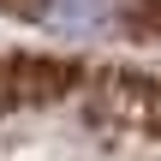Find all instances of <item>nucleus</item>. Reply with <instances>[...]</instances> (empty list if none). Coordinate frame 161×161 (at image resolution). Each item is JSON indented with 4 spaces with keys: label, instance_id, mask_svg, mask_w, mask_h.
Returning <instances> with one entry per match:
<instances>
[{
    "label": "nucleus",
    "instance_id": "1",
    "mask_svg": "<svg viewBox=\"0 0 161 161\" xmlns=\"http://www.w3.org/2000/svg\"><path fill=\"white\" fill-rule=\"evenodd\" d=\"M0 161H161V66L0 54Z\"/></svg>",
    "mask_w": 161,
    "mask_h": 161
},
{
    "label": "nucleus",
    "instance_id": "2",
    "mask_svg": "<svg viewBox=\"0 0 161 161\" xmlns=\"http://www.w3.org/2000/svg\"><path fill=\"white\" fill-rule=\"evenodd\" d=\"M0 12L42 30V36L155 42L161 48V0H0Z\"/></svg>",
    "mask_w": 161,
    "mask_h": 161
}]
</instances>
